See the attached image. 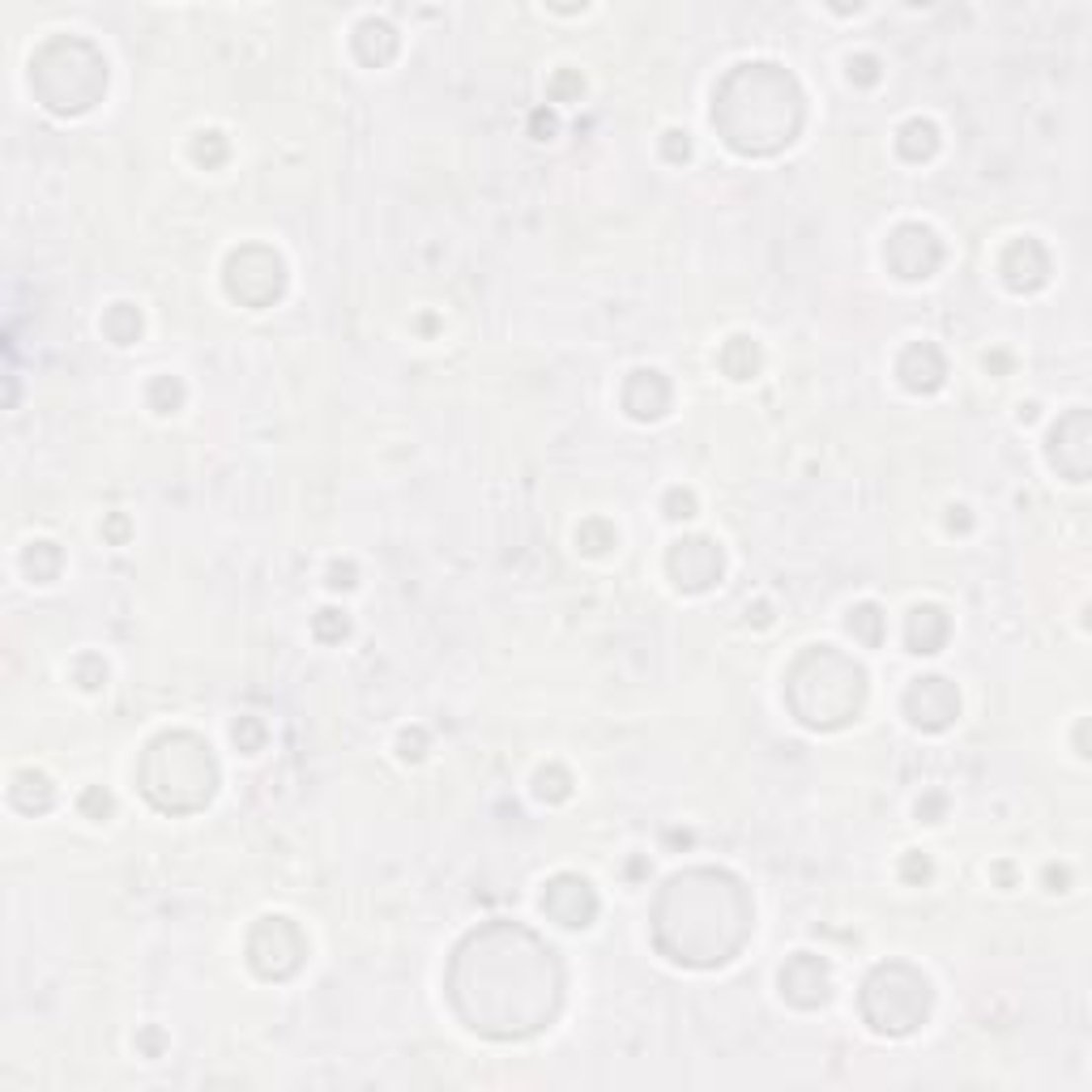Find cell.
<instances>
[{"mask_svg":"<svg viewBox=\"0 0 1092 1092\" xmlns=\"http://www.w3.org/2000/svg\"><path fill=\"white\" fill-rule=\"evenodd\" d=\"M453 1003L474 1033L530 1037L559 1016L563 968L538 935L495 922L462 943L449 977Z\"/></svg>","mask_w":1092,"mask_h":1092,"instance_id":"obj_1","label":"cell"},{"mask_svg":"<svg viewBox=\"0 0 1092 1092\" xmlns=\"http://www.w3.org/2000/svg\"><path fill=\"white\" fill-rule=\"evenodd\" d=\"M756 926L747 887L725 871H683L662 887L653 909V939L670 961L717 968L734 961Z\"/></svg>","mask_w":1092,"mask_h":1092,"instance_id":"obj_2","label":"cell"},{"mask_svg":"<svg viewBox=\"0 0 1092 1092\" xmlns=\"http://www.w3.org/2000/svg\"><path fill=\"white\" fill-rule=\"evenodd\" d=\"M713 125L738 154H777L802 128V90L777 64H738L713 94Z\"/></svg>","mask_w":1092,"mask_h":1092,"instance_id":"obj_3","label":"cell"},{"mask_svg":"<svg viewBox=\"0 0 1092 1092\" xmlns=\"http://www.w3.org/2000/svg\"><path fill=\"white\" fill-rule=\"evenodd\" d=\"M786 700L794 709V717L811 730H841L862 713L867 700V674L858 662H849L845 653L828 649H806L798 662L790 666L786 679Z\"/></svg>","mask_w":1092,"mask_h":1092,"instance_id":"obj_4","label":"cell"},{"mask_svg":"<svg viewBox=\"0 0 1092 1092\" xmlns=\"http://www.w3.org/2000/svg\"><path fill=\"white\" fill-rule=\"evenodd\" d=\"M141 790L158 811H201L218 790V760H213L206 738L188 730L163 734L154 738L141 760Z\"/></svg>","mask_w":1092,"mask_h":1092,"instance_id":"obj_5","label":"cell"},{"mask_svg":"<svg viewBox=\"0 0 1092 1092\" xmlns=\"http://www.w3.org/2000/svg\"><path fill=\"white\" fill-rule=\"evenodd\" d=\"M862 1016L875 1033L905 1037L930 1016V981L905 961L880 965L862 981Z\"/></svg>","mask_w":1092,"mask_h":1092,"instance_id":"obj_6","label":"cell"},{"mask_svg":"<svg viewBox=\"0 0 1092 1092\" xmlns=\"http://www.w3.org/2000/svg\"><path fill=\"white\" fill-rule=\"evenodd\" d=\"M226 294L244 307H274L287 294V265L265 244H248L226 261Z\"/></svg>","mask_w":1092,"mask_h":1092,"instance_id":"obj_7","label":"cell"},{"mask_svg":"<svg viewBox=\"0 0 1092 1092\" xmlns=\"http://www.w3.org/2000/svg\"><path fill=\"white\" fill-rule=\"evenodd\" d=\"M307 939L291 918H261L248 935V965L265 981H287L303 968Z\"/></svg>","mask_w":1092,"mask_h":1092,"instance_id":"obj_8","label":"cell"},{"mask_svg":"<svg viewBox=\"0 0 1092 1092\" xmlns=\"http://www.w3.org/2000/svg\"><path fill=\"white\" fill-rule=\"evenodd\" d=\"M883 261L892 269L896 278L905 282H926L935 269L943 265V244L939 235L930 231L922 222H905L887 235V248H883Z\"/></svg>","mask_w":1092,"mask_h":1092,"instance_id":"obj_9","label":"cell"},{"mask_svg":"<svg viewBox=\"0 0 1092 1092\" xmlns=\"http://www.w3.org/2000/svg\"><path fill=\"white\" fill-rule=\"evenodd\" d=\"M1046 457L1067 482H1084L1088 469H1092V414L1088 410L1062 414L1058 427L1050 431Z\"/></svg>","mask_w":1092,"mask_h":1092,"instance_id":"obj_10","label":"cell"},{"mask_svg":"<svg viewBox=\"0 0 1092 1092\" xmlns=\"http://www.w3.org/2000/svg\"><path fill=\"white\" fill-rule=\"evenodd\" d=\"M666 568H670L674 585H679L683 593H705V589H713L721 581L725 555H721L717 543H709V538H683V543L670 546Z\"/></svg>","mask_w":1092,"mask_h":1092,"instance_id":"obj_11","label":"cell"},{"mask_svg":"<svg viewBox=\"0 0 1092 1092\" xmlns=\"http://www.w3.org/2000/svg\"><path fill=\"white\" fill-rule=\"evenodd\" d=\"M905 713L918 730L939 734L961 717V692H956V683L939 679V674H926V679H918L905 692Z\"/></svg>","mask_w":1092,"mask_h":1092,"instance_id":"obj_12","label":"cell"},{"mask_svg":"<svg viewBox=\"0 0 1092 1092\" xmlns=\"http://www.w3.org/2000/svg\"><path fill=\"white\" fill-rule=\"evenodd\" d=\"M543 913L568 930H585L598 918V892H593L581 875H555L543 892Z\"/></svg>","mask_w":1092,"mask_h":1092,"instance_id":"obj_13","label":"cell"},{"mask_svg":"<svg viewBox=\"0 0 1092 1092\" xmlns=\"http://www.w3.org/2000/svg\"><path fill=\"white\" fill-rule=\"evenodd\" d=\"M781 994H786L794 1007H802V1011L824 1007L828 994H832V968H828V961H824V956H811V952L790 956L786 968H781Z\"/></svg>","mask_w":1092,"mask_h":1092,"instance_id":"obj_14","label":"cell"},{"mask_svg":"<svg viewBox=\"0 0 1092 1092\" xmlns=\"http://www.w3.org/2000/svg\"><path fill=\"white\" fill-rule=\"evenodd\" d=\"M999 274L1016 294H1033L1050 282V252L1037 244V239L1024 235V239H1016V244H1007L1003 261H999Z\"/></svg>","mask_w":1092,"mask_h":1092,"instance_id":"obj_15","label":"cell"},{"mask_svg":"<svg viewBox=\"0 0 1092 1092\" xmlns=\"http://www.w3.org/2000/svg\"><path fill=\"white\" fill-rule=\"evenodd\" d=\"M896 376L909 393H935V388H943V380H948V359H943V350L935 342H913L900 350Z\"/></svg>","mask_w":1092,"mask_h":1092,"instance_id":"obj_16","label":"cell"},{"mask_svg":"<svg viewBox=\"0 0 1092 1092\" xmlns=\"http://www.w3.org/2000/svg\"><path fill=\"white\" fill-rule=\"evenodd\" d=\"M624 410L636 423H657L670 410V380H666L662 372H653V368L631 372L628 384H624Z\"/></svg>","mask_w":1092,"mask_h":1092,"instance_id":"obj_17","label":"cell"},{"mask_svg":"<svg viewBox=\"0 0 1092 1092\" xmlns=\"http://www.w3.org/2000/svg\"><path fill=\"white\" fill-rule=\"evenodd\" d=\"M948 631H952V619L935 602L913 606L909 619H905V644L913 653H939L943 644H948Z\"/></svg>","mask_w":1092,"mask_h":1092,"instance_id":"obj_18","label":"cell"},{"mask_svg":"<svg viewBox=\"0 0 1092 1092\" xmlns=\"http://www.w3.org/2000/svg\"><path fill=\"white\" fill-rule=\"evenodd\" d=\"M397 43L401 39L384 18H368V22H359V31H355V51H359L363 64H372V69H380V64L393 60Z\"/></svg>","mask_w":1092,"mask_h":1092,"instance_id":"obj_19","label":"cell"},{"mask_svg":"<svg viewBox=\"0 0 1092 1092\" xmlns=\"http://www.w3.org/2000/svg\"><path fill=\"white\" fill-rule=\"evenodd\" d=\"M896 150L905 163H930V158L939 154V128L930 125V120H909V125H900V132H896Z\"/></svg>","mask_w":1092,"mask_h":1092,"instance_id":"obj_20","label":"cell"},{"mask_svg":"<svg viewBox=\"0 0 1092 1092\" xmlns=\"http://www.w3.org/2000/svg\"><path fill=\"white\" fill-rule=\"evenodd\" d=\"M721 368H725V376H734V380H751V376L760 372V346L751 342V337H730L721 350Z\"/></svg>","mask_w":1092,"mask_h":1092,"instance_id":"obj_21","label":"cell"},{"mask_svg":"<svg viewBox=\"0 0 1092 1092\" xmlns=\"http://www.w3.org/2000/svg\"><path fill=\"white\" fill-rule=\"evenodd\" d=\"M849 631H854V640H862L867 649H880L883 644V611L875 602H862L849 611Z\"/></svg>","mask_w":1092,"mask_h":1092,"instance_id":"obj_22","label":"cell"},{"mask_svg":"<svg viewBox=\"0 0 1092 1092\" xmlns=\"http://www.w3.org/2000/svg\"><path fill=\"white\" fill-rule=\"evenodd\" d=\"M103 333L112 337L116 346H128V342H137L141 337V312L132 303H116L112 312L103 316Z\"/></svg>","mask_w":1092,"mask_h":1092,"instance_id":"obj_23","label":"cell"},{"mask_svg":"<svg viewBox=\"0 0 1092 1092\" xmlns=\"http://www.w3.org/2000/svg\"><path fill=\"white\" fill-rule=\"evenodd\" d=\"M22 568L31 572L35 581H51V576L60 572V550H56V543H35V546L22 555Z\"/></svg>","mask_w":1092,"mask_h":1092,"instance_id":"obj_24","label":"cell"},{"mask_svg":"<svg viewBox=\"0 0 1092 1092\" xmlns=\"http://www.w3.org/2000/svg\"><path fill=\"white\" fill-rule=\"evenodd\" d=\"M180 406H184V384L175 380V376H158V380H150V410L175 414Z\"/></svg>","mask_w":1092,"mask_h":1092,"instance_id":"obj_25","label":"cell"},{"mask_svg":"<svg viewBox=\"0 0 1092 1092\" xmlns=\"http://www.w3.org/2000/svg\"><path fill=\"white\" fill-rule=\"evenodd\" d=\"M572 794V777L563 773L559 764H550L538 773V798H546V802H563Z\"/></svg>","mask_w":1092,"mask_h":1092,"instance_id":"obj_26","label":"cell"},{"mask_svg":"<svg viewBox=\"0 0 1092 1092\" xmlns=\"http://www.w3.org/2000/svg\"><path fill=\"white\" fill-rule=\"evenodd\" d=\"M576 543H581V550H589V555H606V550L615 546V530L606 521H585Z\"/></svg>","mask_w":1092,"mask_h":1092,"instance_id":"obj_27","label":"cell"},{"mask_svg":"<svg viewBox=\"0 0 1092 1092\" xmlns=\"http://www.w3.org/2000/svg\"><path fill=\"white\" fill-rule=\"evenodd\" d=\"M193 158H197L201 167L226 163V137H222V132H201V137L193 141Z\"/></svg>","mask_w":1092,"mask_h":1092,"instance_id":"obj_28","label":"cell"},{"mask_svg":"<svg viewBox=\"0 0 1092 1092\" xmlns=\"http://www.w3.org/2000/svg\"><path fill=\"white\" fill-rule=\"evenodd\" d=\"M312 631H316V640L337 644V640H346L350 619H346L342 611H320V615H316V624H312Z\"/></svg>","mask_w":1092,"mask_h":1092,"instance_id":"obj_29","label":"cell"},{"mask_svg":"<svg viewBox=\"0 0 1092 1092\" xmlns=\"http://www.w3.org/2000/svg\"><path fill=\"white\" fill-rule=\"evenodd\" d=\"M581 94H585V82H581L576 69H559L555 77H550V99L555 103H576Z\"/></svg>","mask_w":1092,"mask_h":1092,"instance_id":"obj_30","label":"cell"},{"mask_svg":"<svg viewBox=\"0 0 1092 1092\" xmlns=\"http://www.w3.org/2000/svg\"><path fill=\"white\" fill-rule=\"evenodd\" d=\"M231 734H235V747L248 751V756H252V751H261V743H265V725L256 721V717H239Z\"/></svg>","mask_w":1092,"mask_h":1092,"instance_id":"obj_31","label":"cell"},{"mask_svg":"<svg viewBox=\"0 0 1092 1092\" xmlns=\"http://www.w3.org/2000/svg\"><path fill=\"white\" fill-rule=\"evenodd\" d=\"M82 815L86 819H107V815H112V794H107L103 786H90L82 794Z\"/></svg>","mask_w":1092,"mask_h":1092,"instance_id":"obj_32","label":"cell"},{"mask_svg":"<svg viewBox=\"0 0 1092 1092\" xmlns=\"http://www.w3.org/2000/svg\"><path fill=\"white\" fill-rule=\"evenodd\" d=\"M849 82L875 86V82H880V60L867 56V51H862V56H854V60H849Z\"/></svg>","mask_w":1092,"mask_h":1092,"instance_id":"obj_33","label":"cell"},{"mask_svg":"<svg viewBox=\"0 0 1092 1092\" xmlns=\"http://www.w3.org/2000/svg\"><path fill=\"white\" fill-rule=\"evenodd\" d=\"M666 517H674V521L696 517V495H692V491H683V487L666 491Z\"/></svg>","mask_w":1092,"mask_h":1092,"instance_id":"obj_34","label":"cell"},{"mask_svg":"<svg viewBox=\"0 0 1092 1092\" xmlns=\"http://www.w3.org/2000/svg\"><path fill=\"white\" fill-rule=\"evenodd\" d=\"M662 154L670 158V163H687V158H692V141H687V132L670 128L666 137H662Z\"/></svg>","mask_w":1092,"mask_h":1092,"instance_id":"obj_35","label":"cell"},{"mask_svg":"<svg viewBox=\"0 0 1092 1092\" xmlns=\"http://www.w3.org/2000/svg\"><path fill=\"white\" fill-rule=\"evenodd\" d=\"M397 747H401V760H423L427 756V734L414 725V730H406L397 738Z\"/></svg>","mask_w":1092,"mask_h":1092,"instance_id":"obj_36","label":"cell"},{"mask_svg":"<svg viewBox=\"0 0 1092 1092\" xmlns=\"http://www.w3.org/2000/svg\"><path fill=\"white\" fill-rule=\"evenodd\" d=\"M103 679H107V666L99 657H82V662H77V683L82 687H99Z\"/></svg>","mask_w":1092,"mask_h":1092,"instance_id":"obj_37","label":"cell"},{"mask_svg":"<svg viewBox=\"0 0 1092 1092\" xmlns=\"http://www.w3.org/2000/svg\"><path fill=\"white\" fill-rule=\"evenodd\" d=\"M530 128H534L538 141H550V137H555V128H559V120H555V112H546V107H543V112H534Z\"/></svg>","mask_w":1092,"mask_h":1092,"instance_id":"obj_38","label":"cell"},{"mask_svg":"<svg viewBox=\"0 0 1092 1092\" xmlns=\"http://www.w3.org/2000/svg\"><path fill=\"white\" fill-rule=\"evenodd\" d=\"M1042 880H1046L1050 892H1067V887H1071V871H1067V867H1054V862H1050V867L1042 871Z\"/></svg>","mask_w":1092,"mask_h":1092,"instance_id":"obj_39","label":"cell"},{"mask_svg":"<svg viewBox=\"0 0 1092 1092\" xmlns=\"http://www.w3.org/2000/svg\"><path fill=\"white\" fill-rule=\"evenodd\" d=\"M905 880H909V883H918V880L926 883V880H930V858H926V854H909V858H905Z\"/></svg>","mask_w":1092,"mask_h":1092,"instance_id":"obj_40","label":"cell"},{"mask_svg":"<svg viewBox=\"0 0 1092 1092\" xmlns=\"http://www.w3.org/2000/svg\"><path fill=\"white\" fill-rule=\"evenodd\" d=\"M943 806H948V802H943V794H926V798L918 802V815L926 819V824H939V819H943Z\"/></svg>","mask_w":1092,"mask_h":1092,"instance_id":"obj_41","label":"cell"},{"mask_svg":"<svg viewBox=\"0 0 1092 1092\" xmlns=\"http://www.w3.org/2000/svg\"><path fill=\"white\" fill-rule=\"evenodd\" d=\"M355 576H359L355 563H333V568H329V585L333 589H350V585H355Z\"/></svg>","mask_w":1092,"mask_h":1092,"instance_id":"obj_42","label":"cell"},{"mask_svg":"<svg viewBox=\"0 0 1092 1092\" xmlns=\"http://www.w3.org/2000/svg\"><path fill=\"white\" fill-rule=\"evenodd\" d=\"M968 525H973V517H968V508H952V517H948V530H968Z\"/></svg>","mask_w":1092,"mask_h":1092,"instance_id":"obj_43","label":"cell"},{"mask_svg":"<svg viewBox=\"0 0 1092 1092\" xmlns=\"http://www.w3.org/2000/svg\"><path fill=\"white\" fill-rule=\"evenodd\" d=\"M107 534H112V538H125V534H128V525H125V517H116L112 525H107Z\"/></svg>","mask_w":1092,"mask_h":1092,"instance_id":"obj_44","label":"cell"},{"mask_svg":"<svg viewBox=\"0 0 1092 1092\" xmlns=\"http://www.w3.org/2000/svg\"><path fill=\"white\" fill-rule=\"evenodd\" d=\"M1037 419V406H1020V423H1033Z\"/></svg>","mask_w":1092,"mask_h":1092,"instance_id":"obj_45","label":"cell"},{"mask_svg":"<svg viewBox=\"0 0 1092 1092\" xmlns=\"http://www.w3.org/2000/svg\"><path fill=\"white\" fill-rule=\"evenodd\" d=\"M768 619H773V615H768V602H760L756 606V624H768Z\"/></svg>","mask_w":1092,"mask_h":1092,"instance_id":"obj_46","label":"cell"}]
</instances>
